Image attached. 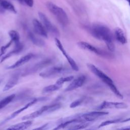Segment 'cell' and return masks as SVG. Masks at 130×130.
Instances as JSON below:
<instances>
[{"label": "cell", "instance_id": "cell-1", "mask_svg": "<svg viewBox=\"0 0 130 130\" xmlns=\"http://www.w3.org/2000/svg\"><path fill=\"white\" fill-rule=\"evenodd\" d=\"M89 30L92 36L105 42L110 51L111 52L114 51L115 46L113 41V36L107 26L102 24H95L92 26Z\"/></svg>", "mask_w": 130, "mask_h": 130}, {"label": "cell", "instance_id": "cell-2", "mask_svg": "<svg viewBox=\"0 0 130 130\" xmlns=\"http://www.w3.org/2000/svg\"><path fill=\"white\" fill-rule=\"evenodd\" d=\"M87 67L88 69L99 78H100L103 82L106 84L111 91L117 96H119L121 95V93L116 88L114 84L113 83L112 79L109 77L107 75L103 73L102 71L100 70L94 65L91 63H87Z\"/></svg>", "mask_w": 130, "mask_h": 130}, {"label": "cell", "instance_id": "cell-3", "mask_svg": "<svg viewBox=\"0 0 130 130\" xmlns=\"http://www.w3.org/2000/svg\"><path fill=\"white\" fill-rule=\"evenodd\" d=\"M47 7L61 25L66 26L69 24V21L68 15L61 8L52 2H48L47 4Z\"/></svg>", "mask_w": 130, "mask_h": 130}, {"label": "cell", "instance_id": "cell-4", "mask_svg": "<svg viewBox=\"0 0 130 130\" xmlns=\"http://www.w3.org/2000/svg\"><path fill=\"white\" fill-rule=\"evenodd\" d=\"M39 17L41 20V23L43 24L46 30L51 33L52 35L58 37L59 35V32L57 28L50 22L47 17L43 13H38Z\"/></svg>", "mask_w": 130, "mask_h": 130}, {"label": "cell", "instance_id": "cell-5", "mask_svg": "<svg viewBox=\"0 0 130 130\" xmlns=\"http://www.w3.org/2000/svg\"><path fill=\"white\" fill-rule=\"evenodd\" d=\"M67 71V69L62 67L55 66L44 70L40 74V76L43 78H52L66 73Z\"/></svg>", "mask_w": 130, "mask_h": 130}, {"label": "cell", "instance_id": "cell-6", "mask_svg": "<svg viewBox=\"0 0 130 130\" xmlns=\"http://www.w3.org/2000/svg\"><path fill=\"white\" fill-rule=\"evenodd\" d=\"M109 112L106 111H92L82 114L76 115V117L81 118L86 121L92 122L98 119L101 116L107 115Z\"/></svg>", "mask_w": 130, "mask_h": 130}, {"label": "cell", "instance_id": "cell-7", "mask_svg": "<svg viewBox=\"0 0 130 130\" xmlns=\"http://www.w3.org/2000/svg\"><path fill=\"white\" fill-rule=\"evenodd\" d=\"M55 42L56 45L57 47V48L60 50V51L62 52V53L64 55L66 58L68 60V61L70 65L71 66L72 69L73 70L75 71H79V68H78L77 63L74 61V60L70 56H69V54L67 53L66 51L64 49V48H63L61 43L60 42V41L57 38H55Z\"/></svg>", "mask_w": 130, "mask_h": 130}, {"label": "cell", "instance_id": "cell-8", "mask_svg": "<svg viewBox=\"0 0 130 130\" xmlns=\"http://www.w3.org/2000/svg\"><path fill=\"white\" fill-rule=\"evenodd\" d=\"M77 45L82 49L90 51L98 55H99L101 56H107V54L106 53H105V52L100 50V49L95 48L93 46L91 45V44L87 42L80 41L77 43Z\"/></svg>", "mask_w": 130, "mask_h": 130}, {"label": "cell", "instance_id": "cell-9", "mask_svg": "<svg viewBox=\"0 0 130 130\" xmlns=\"http://www.w3.org/2000/svg\"><path fill=\"white\" fill-rule=\"evenodd\" d=\"M128 107L127 105L124 103L112 102L104 101L99 107V109H126Z\"/></svg>", "mask_w": 130, "mask_h": 130}, {"label": "cell", "instance_id": "cell-10", "mask_svg": "<svg viewBox=\"0 0 130 130\" xmlns=\"http://www.w3.org/2000/svg\"><path fill=\"white\" fill-rule=\"evenodd\" d=\"M86 77L84 75H82L78 77L77 78L73 80L71 82V83L66 87L64 91H70L81 87L84 83Z\"/></svg>", "mask_w": 130, "mask_h": 130}, {"label": "cell", "instance_id": "cell-11", "mask_svg": "<svg viewBox=\"0 0 130 130\" xmlns=\"http://www.w3.org/2000/svg\"><path fill=\"white\" fill-rule=\"evenodd\" d=\"M32 24L34 30L36 34L44 38H47L48 35L46 29L41 22L37 19H34L32 20Z\"/></svg>", "mask_w": 130, "mask_h": 130}, {"label": "cell", "instance_id": "cell-12", "mask_svg": "<svg viewBox=\"0 0 130 130\" xmlns=\"http://www.w3.org/2000/svg\"><path fill=\"white\" fill-rule=\"evenodd\" d=\"M34 55L32 53H29L27 54L22 57H21L19 59H18L17 61H16L14 64L9 66V67H7V69H15L18 67H19L21 66L22 65L24 64V63L28 62L30 59H31Z\"/></svg>", "mask_w": 130, "mask_h": 130}, {"label": "cell", "instance_id": "cell-13", "mask_svg": "<svg viewBox=\"0 0 130 130\" xmlns=\"http://www.w3.org/2000/svg\"><path fill=\"white\" fill-rule=\"evenodd\" d=\"M38 100L37 99H36V98L30 101L29 103H28L26 105H25L24 107H23L22 108H20V109L17 110V111H15V112H13L12 114H11V115L10 116H9L8 117H7V118L6 119V120L3 121V123L6 122L8 120H10V119H11L14 118L16 116H17L18 114H19L21 112H22V111H24L25 110H26L28 107H29L30 106H31L33 104H35L36 102H37Z\"/></svg>", "mask_w": 130, "mask_h": 130}, {"label": "cell", "instance_id": "cell-14", "mask_svg": "<svg viewBox=\"0 0 130 130\" xmlns=\"http://www.w3.org/2000/svg\"><path fill=\"white\" fill-rule=\"evenodd\" d=\"M19 73H15V74H13L9 79V80L8 81L7 83L5 85L3 91H7L11 88H13L14 86H15L19 80Z\"/></svg>", "mask_w": 130, "mask_h": 130}, {"label": "cell", "instance_id": "cell-15", "mask_svg": "<svg viewBox=\"0 0 130 130\" xmlns=\"http://www.w3.org/2000/svg\"><path fill=\"white\" fill-rule=\"evenodd\" d=\"M47 106H44L42 107L41 109H40L39 110H37L28 115L23 116L21 118V120H30V119L37 118L39 116L41 115L42 114H43V113H45L47 110Z\"/></svg>", "mask_w": 130, "mask_h": 130}, {"label": "cell", "instance_id": "cell-16", "mask_svg": "<svg viewBox=\"0 0 130 130\" xmlns=\"http://www.w3.org/2000/svg\"><path fill=\"white\" fill-rule=\"evenodd\" d=\"M32 121L30 120H27L25 121L18 123L14 125H11L8 127V129H25L29 127L32 124Z\"/></svg>", "mask_w": 130, "mask_h": 130}, {"label": "cell", "instance_id": "cell-17", "mask_svg": "<svg viewBox=\"0 0 130 130\" xmlns=\"http://www.w3.org/2000/svg\"><path fill=\"white\" fill-rule=\"evenodd\" d=\"M23 49V45L19 42L18 43L15 44V48L14 49L11 51V52L8 53L6 55H5L4 56H3L1 59V63L4 61L6 59H8L10 57L12 56L13 55L18 53L20 52Z\"/></svg>", "mask_w": 130, "mask_h": 130}, {"label": "cell", "instance_id": "cell-18", "mask_svg": "<svg viewBox=\"0 0 130 130\" xmlns=\"http://www.w3.org/2000/svg\"><path fill=\"white\" fill-rule=\"evenodd\" d=\"M27 35L29 40L34 45L40 47H43L45 46V42L44 40L35 36L31 31H28Z\"/></svg>", "mask_w": 130, "mask_h": 130}, {"label": "cell", "instance_id": "cell-19", "mask_svg": "<svg viewBox=\"0 0 130 130\" xmlns=\"http://www.w3.org/2000/svg\"><path fill=\"white\" fill-rule=\"evenodd\" d=\"M115 37L117 41H118L119 43L122 44H125L127 42L126 39L125 37L124 34L123 30L117 27L115 29Z\"/></svg>", "mask_w": 130, "mask_h": 130}, {"label": "cell", "instance_id": "cell-20", "mask_svg": "<svg viewBox=\"0 0 130 130\" xmlns=\"http://www.w3.org/2000/svg\"><path fill=\"white\" fill-rule=\"evenodd\" d=\"M0 6L4 10H7L14 13H17L15 7L7 0H0Z\"/></svg>", "mask_w": 130, "mask_h": 130}, {"label": "cell", "instance_id": "cell-21", "mask_svg": "<svg viewBox=\"0 0 130 130\" xmlns=\"http://www.w3.org/2000/svg\"><path fill=\"white\" fill-rule=\"evenodd\" d=\"M91 122L89 121H84V122H81L77 123L74 124L71 126H70V127H68V129H83L85 128L88 126H89Z\"/></svg>", "mask_w": 130, "mask_h": 130}, {"label": "cell", "instance_id": "cell-22", "mask_svg": "<svg viewBox=\"0 0 130 130\" xmlns=\"http://www.w3.org/2000/svg\"><path fill=\"white\" fill-rule=\"evenodd\" d=\"M15 95L14 94H11L4 98L0 101V110L5 107L9 103H10L14 99Z\"/></svg>", "mask_w": 130, "mask_h": 130}, {"label": "cell", "instance_id": "cell-23", "mask_svg": "<svg viewBox=\"0 0 130 130\" xmlns=\"http://www.w3.org/2000/svg\"><path fill=\"white\" fill-rule=\"evenodd\" d=\"M62 85H59L55 83L54 84H51L49 86H46L44 87L42 90L43 93H48V92H51L54 91H56L58 89H59L61 87Z\"/></svg>", "mask_w": 130, "mask_h": 130}, {"label": "cell", "instance_id": "cell-24", "mask_svg": "<svg viewBox=\"0 0 130 130\" xmlns=\"http://www.w3.org/2000/svg\"><path fill=\"white\" fill-rule=\"evenodd\" d=\"M9 35L11 38V40L14 42L15 44L20 42V36L19 33L15 30H11L8 32Z\"/></svg>", "mask_w": 130, "mask_h": 130}, {"label": "cell", "instance_id": "cell-25", "mask_svg": "<svg viewBox=\"0 0 130 130\" xmlns=\"http://www.w3.org/2000/svg\"><path fill=\"white\" fill-rule=\"evenodd\" d=\"M73 79H74L73 76H67L65 77H61L57 80L56 83L59 85H62L63 84H64L66 82L72 81Z\"/></svg>", "mask_w": 130, "mask_h": 130}, {"label": "cell", "instance_id": "cell-26", "mask_svg": "<svg viewBox=\"0 0 130 130\" xmlns=\"http://www.w3.org/2000/svg\"><path fill=\"white\" fill-rule=\"evenodd\" d=\"M61 105L60 104H55L50 106H47V110L45 113H52L58 109H59L61 107Z\"/></svg>", "mask_w": 130, "mask_h": 130}, {"label": "cell", "instance_id": "cell-27", "mask_svg": "<svg viewBox=\"0 0 130 130\" xmlns=\"http://www.w3.org/2000/svg\"><path fill=\"white\" fill-rule=\"evenodd\" d=\"M121 118H119V119H114V120H107L105 121H104L103 122H102L98 126V128H100L102 127L103 126H106L108 125H110L111 124H114V123H118V122H120L121 121Z\"/></svg>", "mask_w": 130, "mask_h": 130}, {"label": "cell", "instance_id": "cell-28", "mask_svg": "<svg viewBox=\"0 0 130 130\" xmlns=\"http://www.w3.org/2000/svg\"><path fill=\"white\" fill-rule=\"evenodd\" d=\"M83 101V99H77L75 101H74V102H73L70 105V107L71 108H76L78 106H79V105H80L82 103Z\"/></svg>", "mask_w": 130, "mask_h": 130}, {"label": "cell", "instance_id": "cell-29", "mask_svg": "<svg viewBox=\"0 0 130 130\" xmlns=\"http://www.w3.org/2000/svg\"><path fill=\"white\" fill-rule=\"evenodd\" d=\"M23 5H26L29 7H32L34 5V0H18Z\"/></svg>", "mask_w": 130, "mask_h": 130}, {"label": "cell", "instance_id": "cell-30", "mask_svg": "<svg viewBox=\"0 0 130 130\" xmlns=\"http://www.w3.org/2000/svg\"><path fill=\"white\" fill-rule=\"evenodd\" d=\"M12 42H13L11 40V41H10L8 44H7L6 45H5V46H3V47H1V49H0V57H1L3 54H4V53L5 52L6 49H7L8 47H10V46L12 44Z\"/></svg>", "mask_w": 130, "mask_h": 130}, {"label": "cell", "instance_id": "cell-31", "mask_svg": "<svg viewBox=\"0 0 130 130\" xmlns=\"http://www.w3.org/2000/svg\"><path fill=\"white\" fill-rule=\"evenodd\" d=\"M49 123H46L45 124H44L43 125H42L41 127H38V128H36L35 129H48L49 127Z\"/></svg>", "mask_w": 130, "mask_h": 130}, {"label": "cell", "instance_id": "cell-32", "mask_svg": "<svg viewBox=\"0 0 130 130\" xmlns=\"http://www.w3.org/2000/svg\"><path fill=\"white\" fill-rule=\"evenodd\" d=\"M130 121V117L128 118L127 119H124V120H122L120 122H127V121Z\"/></svg>", "mask_w": 130, "mask_h": 130}, {"label": "cell", "instance_id": "cell-33", "mask_svg": "<svg viewBox=\"0 0 130 130\" xmlns=\"http://www.w3.org/2000/svg\"><path fill=\"white\" fill-rule=\"evenodd\" d=\"M126 1L128 2V4H129V6H130V0H126Z\"/></svg>", "mask_w": 130, "mask_h": 130}, {"label": "cell", "instance_id": "cell-34", "mask_svg": "<svg viewBox=\"0 0 130 130\" xmlns=\"http://www.w3.org/2000/svg\"><path fill=\"white\" fill-rule=\"evenodd\" d=\"M17 1H18V0H17Z\"/></svg>", "mask_w": 130, "mask_h": 130}]
</instances>
